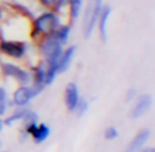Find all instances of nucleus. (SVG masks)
I'll use <instances>...</instances> for the list:
<instances>
[{
	"label": "nucleus",
	"mask_w": 155,
	"mask_h": 152,
	"mask_svg": "<svg viewBox=\"0 0 155 152\" xmlns=\"http://www.w3.org/2000/svg\"><path fill=\"white\" fill-rule=\"evenodd\" d=\"M65 22L61 16L53 10H44L38 15H34V18L30 21V29L29 35L33 42L38 41L41 37L51 35L54 33V30L60 24Z\"/></svg>",
	"instance_id": "nucleus-1"
},
{
	"label": "nucleus",
	"mask_w": 155,
	"mask_h": 152,
	"mask_svg": "<svg viewBox=\"0 0 155 152\" xmlns=\"http://www.w3.org/2000/svg\"><path fill=\"white\" fill-rule=\"evenodd\" d=\"M31 45L25 40L16 38H0V57L11 61L22 63L29 60Z\"/></svg>",
	"instance_id": "nucleus-2"
},
{
	"label": "nucleus",
	"mask_w": 155,
	"mask_h": 152,
	"mask_svg": "<svg viewBox=\"0 0 155 152\" xmlns=\"http://www.w3.org/2000/svg\"><path fill=\"white\" fill-rule=\"evenodd\" d=\"M0 75L4 80L15 83L16 86H29L31 83L30 68L11 60H0Z\"/></svg>",
	"instance_id": "nucleus-3"
},
{
	"label": "nucleus",
	"mask_w": 155,
	"mask_h": 152,
	"mask_svg": "<svg viewBox=\"0 0 155 152\" xmlns=\"http://www.w3.org/2000/svg\"><path fill=\"white\" fill-rule=\"evenodd\" d=\"M34 45H35L37 54L40 56V60L45 61L46 64H54V63H57L60 54L63 53V50L65 48L52 34L41 37L38 41H35Z\"/></svg>",
	"instance_id": "nucleus-4"
},
{
	"label": "nucleus",
	"mask_w": 155,
	"mask_h": 152,
	"mask_svg": "<svg viewBox=\"0 0 155 152\" xmlns=\"http://www.w3.org/2000/svg\"><path fill=\"white\" fill-rule=\"evenodd\" d=\"M104 7V0H88L82 11V30L86 40L91 37L95 31L98 16Z\"/></svg>",
	"instance_id": "nucleus-5"
},
{
	"label": "nucleus",
	"mask_w": 155,
	"mask_h": 152,
	"mask_svg": "<svg viewBox=\"0 0 155 152\" xmlns=\"http://www.w3.org/2000/svg\"><path fill=\"white\" fill-rule=\"evenodd\" d=\"M37 92L31 86H16V88L10 95V106L11 107H21L29 106L34 98H37Z\"/></svg>",
	"instance_id": "nucleus-6"
},
{
	"label": "nucleus",
	"mask_w": 155,
	"mask_h": 152,
	"mask_svg": "<svg viewBox=\"0 0 155 152\" xmlns=\"http://www.w3.org/2000/svg\"><path fill=\"white\" fill-rule=\"evenodd\" d=\"M22 133L25 134V137H30L31 141L34 144H42L44 141L51 137V126L42 122H35L30 124V125L22 126Z\"/></svg>",
	"instance_id": "nucleus-7"
},
{
	"label": "nucleus",
	"mask_w": 155,
	"mask_h": 152,
	"mask_svg": "<svg viewBox=\"0 0 155 152\" xmlns=\"http://www.w3.org/2000/svg\"><path fill=\"white\" fill-rule=\"evenodd\" d=\"M153 107V95L151 94H143V95H137V98L135 99V103L131 109V118L134 120H139L144 114H147L150 112V109Z\"/></svg>",
	"instance_id": "nucleus-8"
},
{
	"label": "nucleus",
	"mask_w": 155,
	"mask_h": 152,
	"mask_svg": "<svg viewBox=\"0 0 155 152\" xmlns=\"http://www.w3.org/2000/svg\"><path fill=\"white\" fill-rule=\"evenodd\" d=\"M3 7H4V10L7 11L8 14L15 15V16H18V18H22V19H25V21L30 22L34 18V12L31 11V8L27 7L26 4H23V3H21V2H16V0L7 2Z\"/></svg>",
	"instance_id": "nucleus-9"
},
{
	"label": "nucleus",
	"mask_w": 155,
	"mask_h": 152,
	"mask_svg": "<svg viewBox=\"0 0 155 152\" xmlns=\"http://www.w3.org/2000/svg\"><path fill=\"white\" fill-rule=\"evenodd\" d=\"M64 105H65V109L68 110L70 113H74L75 110L78 102L80 99V91H79V87H78L76 83L71 82L65 86L64 88Z\"/></svg>",
	"instance_id": "nucleus-10"
},
{
	"label": "nucleus",
	"mask_w": 155,
	"mask_h": 152,
	"mask_svg": "<svg viewBox=\"0 0 155 152\" xmlns=\"http://www.w3.org/2000/svg\"><path fill=\"white\" fill-rule=\"evenodd\" d=\"M151 137V131L148 128H143L135 134L128 143L124 152H139L144 145H147L148 140Z\"/></svg>",
	"instance_id": "nucleus-11"
},
{
	"label": "nucleus",
	"mask_w": 155,
	"mask_h": 152,
	"mask_svg": "<svg viewBox=\"0 0 155 152\" xmlns=\"http://www.w3.org/2000/svg\"><path fill=\"white\" fill-rule=\"evenodd\" d=\"M76 50H78V48L75 45H67L64 48V50H63V53L60 54L59 60H57V63H56L59 73H64L65 71H68L71 68L74 60H75Z\"/></svg>",
	"instance_id": "nucleus-12"
},
{
	"label": "nucleus",
	"mask_w": 155,
	"mask_h": 152,
	"mask_svg": "<svg viewBox=\"0 0 155 152\" xmlns=\"http://www.w3.org/2000/svg\"><path fill=\"white\" fill-rule=\"evenodd\" d=\"M110 16H112V7L107 4H104L101 14H99V16H98L97 27H95V30H98L99 38H101L104 42L107 40V26H109Z\"/></svg>",
	"instance_id": "nucleus-13"
},
{
	"label": "nucleus",
	"mask_w": 155,
	"mask_h": 152,
	"mask_svg": "<svg viewBox=\"0 0 155 152\" xmlns=\"http://www.w3.org/2000/svg\"><path fill=\"white\" fill-rule=\"evenodd\" d=\"M68 3V14H67V21L68 23H75L82 15L83 7H84V2L83 0H67Z\"/></svg>",
	"instance_id": "nucleus-14"
},
{
	"label": "nucleus",
	"mask_w": 155,
	"mask_h": 152,
	"mask_svg": "<svg viewBox=\"0 0 155 152\" xmlns=\"http://www.w3.org/2000/svg\"><path fill=\"white\" fill-rule=\"evenodd\" d=\"M29 109H30V106L12 107V110H11V112H8L7 115L3 118V120H4V125L11 126V125H14V124H16V122H21V121L23 120L25 114L27 113V110H29Z\"/></svg>",
	"instance_id": "nucleus-15"
},
{
	"label": "nucleus",
	"mask_w": 155,
	"mask_h": 152,
	"mask_svg": "<svg viewBox=\"0 0 155 152\" xmlns=\"http://www.w3.org/2000/svg\"><path fill=\"white\" fill-rule=\"evenodd\" d=\"M71 31H72V24L68 22H63L52 35L56 38L59 42H61L64 46H67L70 44V38H71Z\"/></svg>",
	"instance_id": "nucleus-16"
},
{
	"label": "nucleus",
	"mask_w": 155,
	"mask_h": 152,
	"mask_svg": "<svg viewBox=\"0 0 155 152\" xmlns=\"http://www.w3.org/2000/svg\"><path fill=\"white\" fill-rule=\"evenodd\" d=\"M88 107H90L88 101L86 98H83V96H80V99H79V102H78L75 110H74V114H75L76 117H79V118L83 117V115L88 112Z\"/></svg>",
	"instance_id": "nucleus-17"
},
{
	"label": "nucleus",
	"mask_w": 155,
	"mask_h": 152,
	"mask_svg": "<svg viewBox=\"0 0 155 152\" xmlns=\"http://www.w3.org/2000/svg\"><path fill=\"white\" fill-rule=\"evenodd\" d=\"M118 137V129L116 126H107L104 131V139L107 141H113Z\"/></svg>",
	"instance_id": "nucleus-18"
},
{
	"label": "nucleus",
	"mask_w": 155,
	"mask_h": 152,
	"mask_svg": "<svg viewBox=\"0 0 155 152\" xmlns=\"http://www.w3.org/2000/svg\"><path fill=\"white\" fill-rule=\"evenodd\" d=\"M10 101H4V102H0V117L4 118L7 115V113L10 112Z\"/></svg>",
	"instance_id": "nucleus-19"
},
{
	"label": "nucleus",
	"mask_w": 155,
	"mask_h": 152,
	"mask_svg": "<svg viewBox=\"0 0 155 152\" xmlns=\"http://www.w3.org/2000/svg\"><path fill=\"white\" fill-rule=\"evenodd\" d=\"M125 98H127V102H134L135 99L137 98V91L135 90V88H129V90L127 91Z\"/></svg>",
	"instance_id": "nucleus-20"
},
{
	"label": "nucleus",
	"mask_w": 155,
	"mask_h": 152,
	"mask_svg": "<svg viewBox=\"0 0 155 152\" xmlns=\"http://www.w3.org/2000/svg\"><path fill=\"white\" fill-rule=\"evenodd\" d=\"M4 101H10V95H8L4 86L0 84V102H4Z\"/></svg>",
	"instance_id": "nucleus-21"
},
{
	"label": "nucleus",
	"mask_w": 155,
	"mask_h": 152,
	"mask_svg": "<svg viewBox=\"0 0 155 152\" xmlns=\"http://www.w3.org/2000/svg\"><path fill=\"white\" fill-rule=\"evenodd\" d=\"M37 2L44 10H51L52 8V0H37Z\"/></svg>",
	"instance_id": "nucleus-22"
},
{
	"label": "nucleus",
	"mask_w": 155,
	"mask_h": 152,
	"mask_svg": "<svg viewBox=\"0 0 155 152\" xmlns=\"http://www.w3.org/2000/svg\"><path fill=\"white\" fill-rule=\"evenodd\" d=\"M139 152H155V150H154V147H148V145H144V147H143Z\"/></svg>",
	"instance_id": "nucleus-23"
},
{
	"label": "nucleus",
	"mask_w": 155,
	"mask_h": 152,
	"mask_svg": "<svg viewBox=\"0 0 155 152\" xmlns=\"http://www.w3.org/2000/svg\"><path fill=\"white\" fill-rule=\"evenodd\" d=\"M4 19V7L3 5H0V22Z\"/></svg>",
	"instance_id": "nucleus-24"
},
{
	"label": "nucleus",
	"mask_w": 155,
	"mask_h": 152,
	"mask_svg": "<svg viewBox=\"0 0 155 152\" xmlns=\"http://www.w3.org/2000/svg\"><path fill=\"white\" fill-rule=\"evenodd\" d=\"M4 120H3V118L2 117H0V133H2V132H3V129H4Z\"/></svg>",
	"instance_id": "nucleus-25"
},
{
	"label": "nucleus",
	"mask_w": 155,
	"mask_h": 152,
	"mask_svg": "<svg viewBox=\"0 0 155 152\" xmlns=\"http://www.w3.org/2000/svg\"><path fill=\"white\" fill-rule=\"evenodd\" d=\"M0 152H8V151H0Z\"/></svg>",
	"instance_id": "nucleus-26"
}]
</instances>
